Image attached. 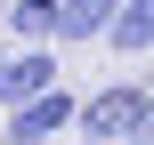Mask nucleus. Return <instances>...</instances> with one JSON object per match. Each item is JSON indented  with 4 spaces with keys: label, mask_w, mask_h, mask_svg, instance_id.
Listing matches in <instances>:
<instances>
[{
    "label": "nucleus",
    "mask_w": 154,
    "mask_h": 145,
    "mask_svg": "<svg viewBox=\"0 0 154 145\" xmlns=\"http://www.w3.org/2000/svg\"><path fill=\"white\" fill-rule=\"evenodd\" d=\"M0 40H16V48H57V0H8Z\"/></svg>",
    "instance_id": "obj_5"
},
{
    "label": "nucleus",
    "mask_w": 154,
    "mask_h": 145,
    "mask_svg": "<svg viewBox=\"0 0 154 145\" xmlns=\"http://www.w3.org/2000/svg\"><path fill=\"white\" fill-rule=\"evenodd\" d=\"M138 113H146V81H97V89L81 97L73 137H89V145H130V137H138Z\"/></svg>",
    "instance_id": "obj_1"
},
{
    "label": "nucleus",
    "mask_w": 154,
    "mask_h": 145,
    "mask_svg": "<svg viewBox=\"0 0 154 145\" xmlns=\"http://www.w3.org/2000/svg\"><path fill=\"white\" fill-rule=\"evenodd\" d=\"M65 81V65H57V48H0V113L8 105H24V97H41V89H57Z\"/></svg>",
    "instance_id": "obj_2"
},
{
    "label": "nucleus",
    "mask_w": 154,
    "mask_h": 145,
    "mask_svg": "<svg viewBox=\"0 0 154 145\" xmlns=\"http://www.w3.org/2000/svg\"><path fill=\"white\" fill-rule=\"evenodd\" d=\"M0 24H8V0H0Z\"/></svg>",
    "instance_id": "obj_10"
},
{
    "label": "nucleus",
    "mask_w": 154,
    "mask_h": 145,
    "mask_svg": "<svg viewBox=\"0 0 154 145\" xmlns=\"http://www.w3.org/2000/svg\"><path fill=\"white\" fill-rule=\"evenodd\" d=\"M130 145H154V81H146V113H138V137Z\"/></svg>",
    "instance_id": "obj_7"
},
{
    "label": "nucleus",
    "mask_w": 154,
    "mask_h": 145,
    "mask_svg": "<svg viewBox=\"0 0 154 145\" xmlns=\"http://www.w3.org/2000/svg\"><path fill=\"white\" fill-rule=\"evenodd\" d=\"M0 145H49V137H24V129H8V121H0Z\"/></svg>",
    "instance_id": "obj_8"
},
{
    "label": "nucleus",
    "mask_w": 154,
    "mask_h": 145,
    "mask_svg": "<svg viewBox=\"0 0 154 145\" xmlns=\"http://www.w3.org/2000/svg\"><path fill=\"white\" fill-rule=\"evenodd\" d=\"M73 121H81V97L57 81V89H41V97H24V105H8V129H24V137H73Z\"/></svg>",
    "instance_id": "obj_3"
},
{
    "label": "nucleus",
    "mask_w": 154,
    "mask_h": 145,
    "mask_svg": "<svg viewBox=\"0 0 154 145\" xmlns=\"http://www.w3.org/2000/svg\"><path fill=\"white\" fill-rule=\"evenodd\" d=\"M106 48H122V57H154V0H122V8H114Z\"/></svg>",
    "instance_id": "obj_6"
},
{
    "label": "nucleus",
    "mask_w": 154,
    "mask_h": 145,
    "mask_svg": "<svg viewBox=\"0 0 154 145\" xmlns=\"http://www.w3.org/2000/svg\"><path fill=\"white\" fill-rule=\"evenodd\" d=\"M0 121H8V113H0Z\"/></svg>",
    "instance_id": "obj_12"
},
{
    "label": "nucleus",
    "mask_w": 154,
    "mask_h": 145,
    "mask_svg": "<svg viewBox=\"0 0 154 145\" xmlns=\"http://www.w3.org/2000/svg\"><path fill=\"white\" fill-rule=\"evenodd\" d=\"M57 145H89V137H57Z\"/></svg>",
    "instance_id": "obj_9"
},
{
    "label": "nucleus",
    "mask_w": 154,
    "mask_h": 145,
    "mask_svg": "<svg viewBox=\"0 0 154 145\" xmlns=\"http://www.w3.org/2000/svg\"><path fill=\"white\" fill-rule=\"evenodd\" d=\"M0 48H8V40H0Z\"/></svg>",
    "instance_id": "obj_11"
},
{
    "label": "nucleus",
    "mask_w": 154,
    "mask_h": 145,
    "mask_svg": "<svg viewBox=\"0 0 154 145\" xmlns=\"http://www.w3.org/2000/svg\"><path fill=\"white\" fill-rule=\"evenodd\" d=\"M114 8L122 0H57V48H89L114 32Z\"/></svg>",
    "instance_id": "obj_4"
}]
</instances>
